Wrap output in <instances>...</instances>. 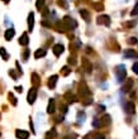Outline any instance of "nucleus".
I'll return each mask as SVG.
<instances>
[{
  "label": "nucleus",
  "instance_id": "18",
  "mask_svg": "<svg viewBox=\"0 0 138 139\" xmlns=\"http://www.w3.org/2000/svg\"><path fill=\"white\" fill-rule=\"evenodd\" d=\"M102 125H103V121L99 120V119H95L94 121H93V126L94 128H102Z\"/></svg>",
  "mask_w": 138,
  "mask_h": 139
},
{
  "label": "nucleus",
  "instance_id": "27",
  "mask_svg": "<svg viewBox=\"0 0 138 139\" xmlns=\"http://www.w3.org/2000/svg\"><path fill=\"white\" fill-rule=\"evenodd\" d=\"M94 139H104V135H102V134H99V135H95Z\"/></svg>",
  "mask_w": 138,
  "mask_h": 139
},
{
  "label": "nucleus",
  "instance_id": "29",
  "mask_svg": "<svg viewBox=\"0 0 138 139\" xmlns=\"http://www.w3.org/2000/svg\"><path fill=\"white\" fill-rule=\"evenodd\" d=\"M28 54H29V51H25V53H24V59L28 58Z\"/></svg>",
  "mask_w": 138,
  "mask_h": 139
},
{
  "label": "nucleus",
  "instance_id": "25",
  "mask_svg": "<svg viewBox=\"0 0 138 139\" xmlns=\"http://www.w3.org/2000/svg\"><path fill=\"white\" fill-rule=\"evenodd\" d=\"M133 71H134V72L138 75V62H136V63L133 65Z\"/></svg>",
  "mask_w": 138,
  "mask_h": 139
},
{
  "label": "nucleus",
  "instance_id": "9",
  "mask_svg": "<svg viewBox=\"0 0 138 139\" xmlns=\"http://www.w3.org/2000/svg\"><path fill=\"white\" fill-rule=\"evenodd\" d=\"M14 34H15L14 29H8L7 32H5V36H4V37H5V39H7V41H10V39L14 37Z\"/></svg>",
  "mask_w": 138,
  "mask_h": 139
},
{
  "label": "nucleus",
  "instance_id": "22",
  "mask_svg": "<svg viewBox=\"0 0 138 139\" xmlns=\"http://www.w3.org/2000/svg\"><path fill=\"white\" fill-rule=\"evenodd\" d=\"M62 73H63L65 76H67V75L70 73V68H68V67H67V66H65V67H63V68H62Z\"/></svg>",
  "mask_w": 138,
  "mask_h": 139
},
{
  "label": "nucleus",
  "instance_id": "6",
  "mask_svg": "<svg viewBox=\"0 0 138 139\" xmlns=\"http://www.w3.org/2000/svg\"><path fill=\"white\" fill-rule=\"evenodd\" d=\"M124 109H125V111H127L128 114H133V113H134V104L133 103H127L125 105H124Z\"/></svg>",
  "mask_w": 138,
  "mask_h": 139
},
{
  "label": "nucleus",
  "instance_id": "11",
  "mask_svg": "<svg viewBox=\"0 0 138 139\" xmlns=\"http://www.w3.org/2000/svg\"><path fill=\"white\" fill-rule=\"evenodd\" d=\"M98 23L99 24H102V23H105L107 25H109V16H107V15H103V16H99V20H98Z\"/></svg>",
  "mask_w": 138,
  "mask_h": 139
},
{
  "label": "nucleus",
  "instance_id": "21",
  "mask_svg": "<svg viewBox=\"0 0 138 139\" xmlns=\"http://www.w3.org/2000/svg\"><path fill=\"white\" fill-rule=\"evenodd\" d=\"M0 54L3 56V58L5 59V61H8L9 56H8V53H7V51H5V48H0Z\"/></svg>",
  "mask_w": 138,
  "mask_h": 139
},
{
  "label": "nucleus",
  "instance_id": "16",
  "mask_svg": "<svg viewBox=\"0 0 138 139\" xmlns=\"http://www.w3.org/2000/svg\"><path fill=\"white\" fill-rule=\"evenodd\" d=\"M77 121L79 123H84L85 121V113L79 111V114H77Z\"/></svg>",
  "mask_w": 138,
  "mask_h": 139
},
{
  "label": "nucleus",
  "instance_id": "20",
  "mask_svg": "<svg viewBox=\"0 0 138 139\" xmlns=\"http://www.w3.org/2000/svg\"><path fill=\"white\" fill-rule=\"evenodd\" d=\"M80 14L82 15L84 18H85V20H86V22H89V20H90V14L87 13L86 10H81V12H80Z\"/></svg>",
  "mask_w": 138,
  "mask_h": 139
},
{
  "label": "nucleus",
  "instance_id": "30",
  "mask_svg": "<svg viewBox=\"0 0 138 139\" xmlns=\"http://www.w3.org/2000/svg\"><path fill=\"white\" fill-rule=\"evenodd\" d=\"M4 1H5V3H8V1H9V0H4Z\"/></svg>",
  "mask_w": 138,
  "mask_h": 139
},
{
  "label": "nucleus",
  "instance_id": "26",
  "mask_svg": "<svg viewBox=\"0 0 138 139\" xmlns=\"http://www.w3.org/2000/svg\"><path fill=\"white\" fill-rule=\"evenodd\" d=\"M129 43L136 44V43H137V39H136V38H131V39H129Z\"/></svg>",
  "mask_w": 138,
  "mask_h": 139
},
{
  "label": "nucleus",
  "instance_id": "5",
  "mask_svg": "<svg viewBox=\"0 0 138 139\" xmlns=\"http://www.w3.org/2000/svg\"><path fill=\"white\" fill-rule=\"evenodd\" d=\"M62 52H63V46H62V44H56V46L53 47V53H55L57 57L62 53Z\"/></svg>",
  "mask_w": 138,
  "mask_h": 139
},
{
  "label": "nucleus",
  "instance_id": "28",
  "mask_svg": "<svg viewBox=\"0 0 138 139\" xmlns=\"http://www.w3.org/2000/svg\"><path fill=\"white\" fill-rule=\"evenodd\" d=\"M15 90H17L18 92H22V91H23V87H22V86H18V87H15Z\"/></svg>",
  "mask_w": 138,
  "mask_h": 139
},
{
  "label": "nucleus",
  "instance_id": "19",
  "mask_svg": "<svg viewBox=\"0 0 138 139\" xmlns=\"http://www.w3.org/2000/svg\"><path fill=\"white\" fill-rule=\"evenodd\" d=\"M44 54H46V51H44V49H38V51L34 53V57H36V58H39V57H42Z\"/></svg>",
  "mask_w": 138,
  "mask_h": 139
},
{
  "label": "nucleus",
  "instance_id": "14",
  "mask_svg": "<svg viewBox=\"0 0 138 139\" xmlns=\"http://www.w3.org/2000/svg\"><path fill=\"white\" fill-rule=\"evenodd\" d=\"M20 44H23V46H27V44L29 43V39H28V34L27 33H24L22 37H20Z\"/></svg>",
  "mask_w": 138,
  "mask_h": 139
},
{
  "label": "nucleus",
  "instance_id": "2",
  "mask_svg": "<svg viewBox=\"0 0 138 139\" xmlns=\"http://www.w3.org/2000/svg\"><path fill=\"white\" fill-rule=\"evenodd\" d=\"M36 97H37V90L36 88H30V91L28 94V103L33 104L36 101Z\"/></svg>",
  "mask_w": 138,
  "mask_h": 139
},
{
  "label": "nucleus",
  "instance_id": "13",
  "mask_svg": "<svg viewBox=\"0 0 138 139\" xmlns=\"http://www.w3.org/2000/svg\"><path fill=\"white\" fill-rule=\"evenodd\" d=\"M124 56H125V57H138V54L133 51V49H125Z\"/></svg>",
  "mask_w": 138,
  "mask_h": 139
},
{
  "label": "nucleus",
  "instance_id": "7",
  "mask_svg": "<svg viewBox=\"0 0 138 139\" xmlns=\"http://www.w3.org/2000/svg\"><path fill=\"white\" fill-rule=\"evenodd\" d=\"M47 113H48V114H53V113H55V100H53V99H51L50 103H48Z\"/></svg>",
  "mask_w": 138,
  "mask_h": 139
},
{
  "label": "nucleus",
  "instance_id": "3",
  "mask_svg": "<svg viewBox=\"0 0 138 139\" xmlns=\"http://www.w3.org/2000/svg\"><path fill=\"white\" fill-rule=\"evenodd\" d=\"M15 135H17L18 139H28L29 133L24 132V130H17V132H15Z\"/></svg>",
  "mask_w": 138,
  "mask_h": 139
},
{
  "label": "nucleus",
  "instance_id": "4",
  "mask_svg": "<svg viewBox=\"0 0 138 139\" xmlns=\"http://www.w3.org/2000/svg\"><path fill=\"white\" fill-rule=\"evenodd\" d=\"M63 22L67 24V28H68V29H72V28H75V27L77 25V24H76V22H75V20H72V19H70L68 16H66Z\"/></svg>",
  "mask_w": 138,
  "mask_h": 139
},
{
  "label": "nucleus",
  "instance_id": "15",
  "mask_svg": "<svg viewBox=\"0 0 138 139\" xmlns=\"http://www.w3.org/2000/svg\"><path fill=\"white\" fill-rule=\"evenodd\" d=\"M33 18H34V15L33 13H30L28 16V27H29V30L33 29V24H34V20H33Z\"/></svg>",
  "mask_w": 138,
  "mask_h": 139
},
{
  "label": "nucleus",
  "instance_id": "24",
  "mask_svg": "<svg viewBox=\"0 0 138 139\" xmlns=\"http://www.w3.org/2000/svg\"><path fill=\"white\" fill-rule=\"evenodd\" d=\"M138 14V3L136 4V7H134V10L132 12V15H137Z\"/></svg>",
  "mask_w": 138,
  "mask_h": 139
},
{
  "label": "nucleus",
  "instance_id": "10",
  "mask_svg": "<svg viewBox=\"0 0 138 139\" xmlns=\"http://www.w3.org/2000/svg\"><path fill=\"white\" fill-rule=\"evenodd\" d=\"M56 82H57V76L55 75V76H52L50 77V81H48V87H55L56 86Z\"/></svg>",
  "mask_w": 138,
  "mask_h": 139
},
{
  "label": "nucleus",
  "instance_id": "12",
  "mask_svg": "<svg viewBox=\"0 0 138 139\" xmlns=\"http://www.w3.org/2000/svg\"><path fill=\"white\" fill-rule=\"evenodd\" d=\"M57 135V132H56V129H51L50 132L46 134V138L44 139H53Z\"/></svg>",
  "mask_w": 138,
  "mask_h": 139
},
{
  "label": "nucleus",
  "instance_id": "8",
  "mask_svg": "<svg viewBox=\"0 0 138 139\" xmlns=\"http://www.w3.org/2000/svg\"><path fill=\"white\" fill-rule=\"evenodd\" d=\"M132 86H133V80H128V81H127V82H125V84L123 85V88H122V90L127 92V91H129V90L132 88Z\"/></svg>",
  "mask_w": 138,
  "mask_h": 139
},
{
  "label": "nucleus",
  "instance_id": "17",
  "mask_svg": "<svg viewBox=\"0 0 138 139\" xmlns=\"http://www.w3.org/2000/svg\"><path fill=\"white\" fill-rule=\"evenodd\" d=\"M82 65H84V67L86 68L87 72H90V71H91V66H90V63H89V61H87L86 58L82 59Z\"/></svg>",
  "mask_w": 138,
  "mask_h": 139
},
{
  "label": "nucleus",
  "instance_id": "1",
  "mask_svg": "<svg viewBox=\"0 0 138 139\" xmlns=\"http://www.w3.org/2000/svg\"><path fill=\"white\" fill-rule=\"evenodd\" d=\"M116 79H118V81H123V79L125 77V67L124 66H118L116 67Z\"/></svg>",
  "mask_w": 138,
  "mask_h": 139
},
{
  "label": "nucleus",
  "instance_id": "23",
  "mask_svg": "<svg viewBox=\"0 0 138 139\" xmlns=\"http://www.w3.org/2000/svg\"><path fill=\"white\" fill-rule=\"evenodd\" d=\"M9 99H10V101L13 103V105H17V100H15V97L12 94H9Z\"/></svg>",
  "mask_w": 138,
  "mask_h": 139
}]
</instances>
